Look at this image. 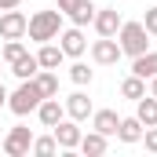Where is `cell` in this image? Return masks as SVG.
Segmentation results:
<instances>
[{"label": "cell", "mask_w": 157, "mask_h": 157, "mask_svg": "<svg viewBox=\"0 0 157 157\" xmlns=\"http://www.w3.org/2000/svg\"><path fill=\"white\" fill-rule=\"evenodd\" d=\"M91 59H95L99 66H117L121 62V44L113 37H99L91 44Z\"/></svg>", "instance_id": "9c48e42d"}, {"label": "cell", "mask_w": 157, "mask_h": 157, "mask_svg": "<svg viewBox=\"0 0 157 157\" xmlns=\"http://www.w3.org/2000/svg\"><path fill=\"white\" fill-rule=\"evenodd\" d=\"M51 135H55L59 150H77V143H80V128H77L73 117H62L55 128H51Z\"/></svg>", "instance_id": "ba28073f"}, {"label": "cell", "mask_w": 157, "mask_h": 157, "mask_svg": "<svg viewBox=\"0 0 157 157\" xmlns=\"http://www.w3.org/2000/svg\"><path fill=\"white\" fill-rule=\"evenodd\" d=\"M18 55H26V44H22V40H7V44H4V62L11 66Z\"/></svg>", "instance_id": "cb8c5ba5"}, {"label": "cell", "mask_w": 157, "mask_h": 157, "mask_svg": "<svg viewBox=\"0 0 157 157\" xmlns=\"http://www.w3.org/2000/svg\"><path fill=\"white\" fill-rule=\"evenodd\" d=\"M117 44H121V55H132V59H135V55L150 51V33H146L143 22H121Z\"/></svg>", "instance_id": "3957f363"}, {"label": "cell", "mask_w": 157, "mask_h": 157, "mask_svg": "<svg viewBox=\"0 0 157 157\" xmlns=\"http://www.w3.org/2000/svg\"><path fill=\"white\" fill-rule=\"evenodd\" d=\"M117 124H121L117 110H91V128H95V132H102L106 139H110V135H117Z\"/></svg>", "instance_id": "7c38bea8"}, {"label": "cell", "mask_w": 157, "mask_h": 157, "mask_svg": "<svg viewBox=\"0 0 157 157\" xmlns=\"http://www.w3.org/2000/svg\"><path fill=\"white\" fill-rule=\"evenodd\" d=\"M26 26H29V18H26L18 7H7V11L0 15V37L4 40H22L26 37Z\"/></svg>", "instance_id": "8992f818"}, {"label": "cell", "mask_w": 157, "mask_h": 157, "mask_svg": "<svg viewBox=\"0 0 157 157\" xmlns=\"http://www.w3.org/2000/svg\"><path fill=\"white\" fill-rule=\"evenodd\" d=\"M132 73L143 77V80L157 77V51H143V55H135V59H132Z\"/></svg>", "instance_id": "9a60e30c"}, {"label": "cell", "mask_w": 157, "mask_h": 157, "mask_svg": "<svg viewBox=\"0 0 157 157\" xmlns=\"http://www.w3.org/2000/svg\"><path fill=\"white\" fill-rule=\"evenodd\" d=\"M143 132H146V128H143L139 117H121V124H117V139L128 143V146H132V143H143Z\"/></svg>", "instance_id": "5bb4252c"}, {"label": "cell", "mask_w": 157, "mask_h": 157, "mask_svg": "<svg viewBox=\"0 0 157 157\" xmlns=\"http://www.w3.org/2000/svg\"><path fill=\"white\" fill-rule=\"evenodd\" d=\"M22 0H0V11H7V7H18Z\"/></svg>", "instance_id": "83f0119b"}, {"label": "cell", "mask_w": 157, "mask_h": 157, "mask_svg": "<svg viewBox=\"0 0 157 157\" xmlns=\"http://www.w3.org/2000/svg\"><path fill=\"white\" fill-rule=\"evenodd\" d=\"M150 95L157 99V77H150Z\"/></svg>", "instance_id": "f546056e"}, {"label": "cell", "mask_w": 157, "mask_h": 157, "mask_svg": "<svg viewBox=\"0 0 157 157\" xmlns=\"http://www.w3.org/2000/svg\"><path fill=\"white\" fill-rule=\"evenodd\" d=\"M62 106H66V117H73L77 124L91 117V99H88L84 91H73V95H70V99H66Z\"/></svg>", "instance_id": "8fae6325"}, {"label": "cell", "mask_w": 157, "mask_h": 157, "mask_svg": "<svg viewBox=\"0 0 157 157\" xmlns=\"http://www.w3.org/2000/svg\"><path fill=\"white\" fill-rule=\"evenodd\" d=\"M4 106H7V88L0 84V110H4Z\"/></svg>", "instance_id": "f1b7e54d"}, {"label": "cell", "mask_w": 157, "mask_h": 157, "mask_svg": "<svg viewBox=\"0 0 157 157\" xmlns=\"http://www.w3.org/2000/svg\"><path fill=\"white\" fill-rule=\"evenodd\" d=\"M135 117L143 121V128H154L157 124V99L154 95H143V99L135 102Z\"/></svg>", "instance_id": "ac0fdd59"}, {"label": "cell", "mask_w": 157, "mask_h": 157, "mask_svg": "<svg viewBox=\"0 0 157 157\" xmlns=\"http://www.w3.org/2000/svg\"><path fill=\"white\" fill-rule=\"evenodd\" d=\"M33 84L40 88V95H44V99L59 95V77H55V70H37V77H33Z\"/></svg>", "instance_id": "d6986e66"}, {"label": "cell", "mask_w": 157, "mask_h": 157, "mask_svg": "<svg viewBox=\"0 0 157 157\" xmlns=\"http://www.w3.org/2000/svg\"><path fill=\"white\" fill-rule=\"evenodd\" d=\"M121 11H113V7H95V18H91V26H95V33L99 37H117L121 29Z\"/></svg>", "instance_id": "52a82bcc"}, {"label": "cell", "mask_w": 157, "mask_h": 157, "mask_svg": "<svg viewBox=\"0 0 157 157\" xmlns=\"http://www.w3.org/2000/svg\"><path fill=\"white\" fill-rule=\"evenodd\" d=\"M40 88L33 84V77L29 80H22L15 91H7V110L15 113V117H26V113H37V106H40Z\"/></svg>", "instance_id": "7a4b0ae2"}, {"label": "cell", "mask_w": 157, "mask_h": 157, "mask_svg": "<svg viewBox=\"0 0 157 157\" xmlns=\"http://www.w3.org/2000/svg\"><path fill=\"white\" fill-rule=\"evenodd\" d=\"M26 33H29V40H37V44L59 40V33H62V11H59V7H48V11L29 15V26H26Z\"/></svg>", "instance_id": "6da1fadb"}, {"label": "cell", "mask_w": 157, "mask_h": 157, "mask_svg": "<svg viewBox=\"0 0 157 157\" xmlns=\"http://www.w3.org/2000/svg\"><path fill=\"white\" fill-rule=\"evenodd\" d=\"M91 77H95V70H88V62H73V66H70V80H73L77 88L91 84Z\"/></svg>", "instance_id": "7402d4cb"}, {"label": "cell", "mask_w": 157, "mask_h": 157, "mask_svg": "<svg viewBox=\"0 0 157 157\" xmlns=\"http://www.w3.org/2000/svg\"><path fill=\"white\" fill-rule=\"evenodd\" d=\"M0 146H4V154H7V157H26V154H29V146H33V132L18 124V128H11V132L4 135Z\"/></svg>", "instance_id": "5b68a950"}, {"label": "cell", "mask_w": 157, "mask_h": 157, "mask_svg": "<svg viewBox=\"0 0 157 157\" xmlns=\"http://www.w3.org/2000/svg\"><path fill=\"white\" fill-rule=\"evenodd\" d=\"M121 95H124V99H132V102H139V99L146 95V80L135 77V73H132V77H124V80H121Z\"/></svg>", "instance_id": "ffe728a7"}, {"label": "cell", "mask_w": 157, "mask_h": 157, "mask_svg": "<svg viewBox=\"0 0 157 157\" xmlns=\"http://www.w3.org/2000/svg\"><path fill=\"white\" fill-rule=\"evenodd\" d=\"M106 146H110V143H106V135H102V132H95V128H91L88 135H80V143H77V150H80L84 157H99V154H106Z\"/></svg>", "instance_id": "4fadbf2b"}, {"label": "cell", "mask_w": 157, "mask_h": 157, "mask_svg": "<svg viewBox=\"0 0 157 157\" xmlns=\"http://www.w3.org/2000/svg\"><path fill=\"white\" fill-rule=\"evenodd\" d=\"M59 48H62V55H66V59H80V55L88 51L84 26H70V29H62V33H59Z\"/></svg>", "instance_id": "277c9868"}, {"label": "cell", "mask_w": 157, "mask_h": 157, "mask_svg": "<svg viewBox=\"0 0 157 157\" xmlns=\"http://www.w3.org/2000/svg\"><path fill=\"white\" fill-rule=\"evenodd\" d=\"M29 154H37V157H51V154H59V143H55V135H33V146H29Z\"/></svg>", "instance_id": "44dd1931"}, {"label": "cell", "mask_w": 157, "mask_h": 157, "mask_svg": "<svg viewBox=\"0 0 157 157\" xmlns=\"http://www.w3.org/2000/svg\"><path fill=\"white\" fill-rule=\"evenodd\" d=\"M143 143H146V150H150V154H157V124L143 132Z\"/></svg>", "instance_id": "4316f807"}, {"label": "cell", "mask_w": 157, "mask_h": 157, "mask_svg": "<svg viewBox=\"0 0 157 157\" xmlns=\"http://www.w3.org/2000/svg\"><path fill=\"white\" fill-rule=\"evenodd\" d=\"M143 26H146V33L157 37V7H146V15H143Z\"/></svg>", "instance_id": "d4e9b609"}, {"label": "cell", "mask_w": 157, "mask_h": 157, "mask_svg": "<svg viewBox=\"0 0 157 157\" xmlns=\"http://www.w3.org/2000/svg\"><path fill=\"white\" fill-rule=\"evenodd\" d=\"M37 117L44 128H55L59 121L66 117V106L59 102V95H51V99H40V106H37Z\"/></svg>", "instance_id": "30bf717a"}, {"label": "cell", "mask_w": 157, "mask_h": 157, "mask_svg": "<svg viewBox=\"0 0 157 157\" xmlns=\"http://www.w3.org/2000/svg\"><path fill=\"white\" fill-rule=\"evenodd\" d=\"M37 70H40V62H37V55H29V51H26V55H18V59L11 62V73H15L18 80L37 77Z\"/></svg>", "instance_id": "e0dca14e"}, {"label": "cell", "mask_w": 157, "mask_h": 157, "mask_svg": "<svg viewBox=\"0 0 157 157\" xmlns=\"http://www.w3.org/2000/svg\"><path fill=\"white\" fill-rule=\"evenodd\" d=\"M80 4H84V0H59L55 7H59L62 15H70V18H73V15H77V7H80Z\"/></svg>", "instance_id": "484cf974"}, {"label": "cell", "mask_w": 157, "mask_h": 157, "mask_svg": "<svg viewBox=\"0 0 157 157\" xmlns=\"http://www.w3.org/2000/svg\"><path fill=\"white\" fill-rule=\"evenodd\" d=\"M91 18H95V4H91V0H84V4L77 7V15H73L70 22H73V26H88Z\"/></svg>", "instance_id": "603a6c76"}, {"label": "cell", "mask_w": 157, "mask_h": 157, "mask_svg": "<svg viewBox=\"0 0 157 157\" xmlns=\"http://www.w3.org/2000/svg\"><path fill=\"white\" fill-rule=\"evenodd\" d=\"M62 59H66V55H62V48H59V44H51V40H48V44H40V51H37L40 70H59V66H62Z\"/></svg>", "instance_id": "2e32d148"}]
</instances>
